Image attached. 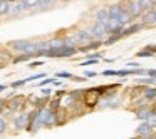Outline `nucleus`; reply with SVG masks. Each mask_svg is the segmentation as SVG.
<instances>
[{
  "instance_id": "c756f323",
  "label": "nucleus",
  "mask_w": 156,
  "mask_h": 139,
  "mask_svg": "<svg viewBox=\"0 0 156 139\" xmlns=\"http://www.w3.org/2000/svg\"><path fill=\"white\" fill-rule=\"evenodd\" d=\"M25 84H27V81H25V79H20V81L12 82V84H10V87H12V89H17V87H22V85H25Z\"/></svg>"
},
{
  "instance_id": "7ed1b4c3",
  "label": "nucleus",
  "mask_w": 156,
  "mask_h": 139,
  "mask_svg": "<svg viewBox=\"0 0 156 139\" xmlns=\"http://www.w3.org/2000/svg\"><path fill=\"white\" fill-rule=\"evenodd\" d=\"M122 9H124V12H128L131 19H138L143 15V10L139 9V5L136 2H133V0H128L126 4H122Z\"/></svg>"
},
{
  "instance_id": "473e14b6",
  "label": "nucleus",
  "mask_w": 156,
  "mask_h": 139,
  "mask_svg": "<svg viewBox=\"0 0 156 139\" xmlns=\"http://www.w3.org/2000/svg\"><path fill=\"white\" fill-rule=\"evenodd\" d=\"M136 57H153V54L148 50H139V52H136Z\"/></svg>"
},
{
  "instance_id": "ea45409f",
  "label": "nucleus",
  "mask_w": 156,
  "mask_h": 139,
  "mask_svg": "<svg viewBox=\"0 0 156 139\" xmlns=\"http://www.w3.org/2000/svg\"><path fill=\"white\" fill-rule=\"evenodd\" d=\"M144 50L151 52V54L154 55V54H156V45H146V47H144Z\"/></svg>"
},
{
  "instance_id": "f8f14e48",
  "label": "nucleus",
  "mask_w": 156,
  "mask_h": 139,
  "mask_svg": "<svg viewBox=\"0 0 156 139\" xmlns=\"http://www.w3.org/2000/svg\"><path fill=\"white\" fill-rule=\"evenodd\" d=\"M122 10H124V9H122V4H118V2H116V4H111L108 7L109 19H119V15L122 14Z\"/></svg>"
},
{
  "instance_id": "423d86ee",
  "label": "nucleus",
  "mask_w": 156,
  "mask_h": 139,
  "mask_svg": "<svg viewBox=\"0 0 156 139\" xmlns=\"http://www.w3.org/2000/svg\"><path fill=\"white\" fill-rule=\"evenodd\" d=\"M151 134H153V129L149 127V124L146 121H143L141 124L136 127V137H139V139H146V137H149Z\"/></svg>"
},
{
  "instance_id": "412c9836",
  "label": "nucleus",
  "mask_w": 156,
  "mask_h": 139,
  "mask_svg": "<svg viewBox=\"0 0 156 139\" xmlns=\"http://www.w3.org/2000/svg\"><path fill=\"white\" fill-rule=\"evenodd\" d=\"M131 22H133V19L129 17V14H128V12L122 10V14L119 15V24H121L122 27H128V25L131 24Z\"/></svg>"
},
{
  "instance_id": "9d476101",
  "label": "nucleus",
  "mask_w": 156,
  "mask_h": 139,
  "mask_svg": "<svg viewBox=\"0 0 156 139\" xmlns=\"http://www.w3.org/2000/svg\"><path fill=\"white\" fill-rule=\"evenodd\" d=\"M134 114H136V117H138L141 122L143 121H148V117L151 116V106L146 104V106H143V107L134 109Z\"/></svg>"
},
{
  "instance_id": "f257e3e1",
  "label": "nucleus",
  "mask_w": 156,
  "mask_h": 139,
  "mask_svg": "<svg viewBox=\"0 0 156 139\" xmlns=\"http://www.w3.org/2000/svg\"><path fill=\"white\" fill-rule=\"evenodd\" d=\"M25 107H27L25 96L15 94L14 97L7 99V111H10V112H19V111H24Z\"/></svg>"
},
{
  "instance_id": "a211bd4d",
  "label": "nucleus",
  "mask_w": 156,
  "mask_h": 139,
  "mask_svg": "<svg viewBox=\"0 0 156 139\" xmlns=\"http://www.w3.org/2000/svg\"><path fill=\"white\" fill-rule=\"evenodd\" d=\"M61 107H62V99H59V97L51 99V101H49V104H47V109H51L52 112H57Z\"/></svg>"
},
{
  "instance_id": "393cba45",
  "label": "nucleus",
  "mask_w": 156,
  "mask_h": 139,
  "mask_svg": "<svg viewBox=\"0 0 156 139\" xmlns=\"http://www.w3.org/2000/svg\"><path fill=\"white\" fill-rule=\"evenodd\" d=\"M121 39V35H116V34H111V37H108L104 42H102V45H112V44H116V42Z\"/></svg>"
},
{
  "instance_id": "72a5a7b5",
  "label": "nucleus",
  "mask_w": 156,
  "mask_h": 139,
  "mask_svg": "<svg viewBox=\"0 0 156 139\" xmlns=\"http://www.w3.org/2000/svg\"><path fill=\"white\" fill-rule=\"evenodd\" d=\"M54 81H55V79H51V77L42 79V81H41V87H44V85H47V84H54Z\"/></svg>"
},
{
  "instance_id": "4468645a",
  "label": "nucleus",
  "mask_w": 156,
  "mask_h": 139,
  "mask_svg": "<svg viewBox=\"0 0 156 139\" xmlns=\"http://www.w3.org/2000/svg\"><path fill=\"white\" fill-rule=\"evenodd\" d=\"M96 22H101V24H106L109 20V14H108V7H99L94 14Z\"/></svg>"
},
{
  "instance_id": "aec40b11",
  "label": "nucleus",
  "mask_w": 156,
  "mask_h": 139,
  "mask_svg": "<svg viewBox=\"0 0 156 139\" xmlns=\"http://www.w3.org/2000/svg\"><path fill=\"white\" fill-rule=\"evenodd\" d=\"M136 84L138 85H153V87H156V79L153 77H143V79H136Z\"/></svg>"
},
{
  "instance_id": "2eb2a0df",
  "label": "nucleus",
  "mask_w": 156,
  "mask_h": 139,
  "mask_svg": "<svg viewBox=\"0 0 156 139\" xmlns=\"http://www.w3.org/2000/svg\"><path fill=\"white\" fill-rule=\"evenodd\" d=\"M143 97H144L146 102H154L156 101V87H153V85H146L144 92H143Z\"/></svg>"
},
{
  "instance_id": "2f4dec72",
  "label": "nucleus",
  "mask_w": 156,
  "mask_h": 139,
  "mask_svg": "<svg viewBox=\"0 0 156 139\" xmlns=\"http://www.w3.org/2000/svg\"><path fill=\"white\" fill-rule=\"evenodd\" d=\"M7 111V99H0V116Z\"/></svg>"
},
{
  "instance_id": "09e8293b",
  "label": "nucleus",
  "mask_w": 156,
  "mask_h": 139,
  "mask_svg": "<svg viewBox=\"0 0 156 139\" xmlns=\"http://www.w3.org/2000/svg\"><path fill=\"white\" fill-rule=\"evenodd\" d=\"M153 4H156V0H153Z\"/></svg>"
},
{
  "instance_id": "39448f33",
  "label": "nucleus",
  "mask_w": 156,
  "mask_h": 139,
  "mask_svg": "<svg viewBox=\"0 0 156 139\" xmlns=\"http://www.w3.org/2000/svg\"><path fill=\"white\" fill-rule=\"evenodd\" d=\"M72 39H74V42H76V47H82V45H86V44H89V42L92 40L91 37L87 35V32L86 30H77L74 35H72Z\"/></svg>"
},
{
  "instance_id": "20e7f679",
  "label": "nucleus",
  "mask_w": 156,
  "mask_h": 139,
  "mask_svg": "<svg viewBox=\"0 0 156 139\" xmlns=\"http://www.w3.org/2000/svg\"><path fill=\"white\" fill-rule=\"evenodd\" d=\"M12 126H14L15 131H25V127H27V112H19L17 116H14Z\"/></svg>"
},
{
  "instance_id": "7c9ffc66",
  "label": "nucleus",
  "mask_w": 156,
  "mask_h": 139,
  "mask_svg": "<svg viewBox=\"0 0 156 139\" xmlns=\"http://www.w3.org/2000/svg\"><path fill=\"white\" fill-rule=\"evenodd\" d=\"M55 75H57L59 79H72V77H74V75H72L71 72H57Z\"/></svg>"
},
{
  "instance_id": "9b49d317",
  "label": "nucleus",
  "mask_w": 156,
  "mask_h": 139,
  "mask_svg": "<svg viewBox=\"0 0 156 139\" xmlns=\"http://www.w3.org/2000/svg\"><path fill=\"white\" fill-rule=\"evenodd\" d=\"M7 45L10 47V50H14V52H20V54H24V50L27 49L29 42H27V40H12V42H9Z\"/></svg>"
},
{
  "instance_id": "de8ad7c7",
  "label": "nucleus",
  "mask_w": 156,
  "mask_h": 139,
  "mask_svg": "<svg viewBox=\"0 0 156 139\" xmlns=\"http://www.w3.org/2000/svg\"><path fill=\"white\" fill-rule=\"evenodd\" d=\"M131 139H139V137H136V136H134V137H131Z\"/></svg>"
},
{
  "instance_id": "f03ea898",
  "label": "nucleus",
  "mask_w": 156,
  "mask_h": 139,
  "mask_svg": "<svg viewBox=\"0 0 156 139\" xmlns=\"http://www.w3.org/2000/svg\"><path fill=\"white\" fill-rule=\"evenodd\" d=\"M82 104L86 106V109H96L99 106V101H101V97H99L98 94H96L94 91H92V87L86 89L84 94H82Z\"/></svg>"
},
{
  "instance_id": "c03bdc74",
  "label": "nucleus",
  "mask_w": 156,
  "mask_h": 139,
  "mask_svg": "<svg viewBox=\"0 0 156 139\" xmlns=\"http://www.w3.org/2000/svg\"><path fill=\"white\" fill-rule=\"evenodd\" d=\"M5 89H7V85H5V84H0V92H4Z\"/></svg>"
},
{
  "instance_id": "c85d7f7f",
  "label": "nucleus",
  "mask_w": 156,
  "mask_h": 139,
  "mask_svg": "<svg viewBox=\"0 0 156 139\" xmlns=\"http://www.w3.org/2000/svg\"><path fill=\"white\" fill-rule=\"evenodd\" d=\"M64 47H76V42H74V39H72V35H69V37L64 39Z\"/></svg>"
},
{
  "instance_id": "37998d69",
  "label": "nucleus",
  "mask_w": 156,
  "mask_h": 139,
  "mask_svg": "<svg viewBox=\"0 0 156 139\" xmlns=\"http://www.w3.org/2000/svg\"><path fill=\"white\" fill-rule=\"evenodd\" d=\"M0 57H4V59H9V52H0Z\"/></svg>"
},
{
  "instance_id": "a18cd8bd",
  "label": "nucleus",
  "mask_w": 156,
  "mask_h": 139,
  "mask_svg": "<svg viewBox=\"0 0 156 139\" xmlns=\"http://www.w3.org/2000/svg\"><path fill=\"white\" fill-rule=\"evenodd\" d=\"M9 4H17V2H20V0H7Z\"/></svg>"
},
{
  "instance_id": "ddd939ff",
  "label": "nucleus",
  "mask_w": 156,
  "mask_h": 139,
  "mask_svg": "<svg viewBox=\"0 0 156 139\" xmlns=\"http://www.w3.org/2000/svg\"><path fill=\"white\" fill-rule=\"evenodd\" d=\"M99 47H102V42H101V40H91L89 44H86V45H82V47H79L77 52H81V54H86V52H89V50H98Z\"/></svg>"
},
{
  "instance_id": "58836bf2",
  "label": "nucleus",
  "mask_w": 156,
  "mask_h": 139,
  "mask_svg": "<svg viewBox=\"0 0 156 139\" xmlns=\"http://www.w3.org/2000/svg\"><path fill=\"white\" fill-rule=\"evenodd\" d=\"M146 75H148V77L156 79V69H148V71H146Z\"/></svg>"
},
{
  "instance_id": "6ab92c4d",
  "label": "nucleus",
  "mask_w": 156,
  "mask_h": 139,
  "mask_svg": "<svg viewBox=\"0 0 156 139\" xmlns=\"http://www.w3.org/2000/svg\"><path fill=\"white\" fill-rule=\"evenodd\" d=\"M136 4L139 5V9H141L143 12H146V10H153V0H136Z\"/></svg>"
},
{
  "instance_id": "f3484780",
  "label": "nucleus",
  "mask_w": 156,
  "mask_h": 139,
  "mask_svg": "<svg viewBox=\"0 0 156 139\" xmlns=\"http://www.w3.org/2000/svg\"><path fill=\"white\" fill-rule=\"evenodd\" d=\"M49 42L47 40H44V42H39L37 44V52H35V57H45L47 55V52H49Z\"/></svg>"
},
{
  "instance_id": "0eeeda50",
  "label": "nucleus",
  "mask_w": 156,
  "mask_h": 139,
  "mask_svg": "<svg viewBox=\"0 0 156 139\" xmlns=\"http://www.w3.org/2000/svg\"><path fill=\"white\" fill-rule=\"evenodd\" d=\"M25 10H27V7H25L24 0H20V2H17V4H10L9 15H10V17H20Z\"/></svg>"
},
{
  "instance_id": "c9c22d12",
  "label": "nucleus",
  "mask_w": 156,
  "mask_h": 139,
  "mask_svg": "<svg viewBox=\"0 0 156 139\" xmlns=\"http://www.w3.org/2000/svg\"><path fill=\"white\" fill-rule=\"evenodd\" d=\"M41 94L44 96V97H49V96L52 94V89H49V87H42V89H41Z\"/></svg>"
},
{
  "instance_id": "e433bc0d",
  "label": "nucleus",
  "mask_w": 156,
  "mask_h": 139,
  "mask_svg": "<svg viewBox=\"0 0 156 139\" xmlns=\"http://www.w3.org/2000/svg\"><path fill=\"white\" fill-rule=\"evenodd\" d=\"M67 89H61V91H55V97H59V99H61V97H64V96L66 94H67Z\"/></svg>"
},
{
  "instance_id": "cd10ccee",
  "label": "nucleus",
  "mask_w": 156,
  "mask_h": 139,
  "mask_svg": "<svg viewBox=\"0 0 156 139\" xmlns=\"http://www.w3.org/2000/svg\"><path fill=\"white\" fill-rule=\"evenodd\" d=\"M39 2H41V0H24V4H25V7H27V10H29V9L37 7Z\"/></svg>"
},
{
  "instance_id": "dca6fc26",
  "label": "nucleus",
  "mask_w": 156,
  "mask_h": 139,
  "mask_svg": "<svg viewBox=\"0 0 156 139\" xmlns=\"http://www.w3.org/2000/svg\"><path fill=\"white\" fill-rule=\"evenodd\" d=\"M49 101H51V99H49V97H44V96H42V97H35L34 102H32V107L37 109V111H42V109L47 107Z\"/></svg>"
},
{
  "instance_id": "8fccbe9b",
  "label": "nucleus",
  "mask_w": 156,
  "mask_h": 139,
  "mask_svg": "<svg viewBox=\"0 0 156 139\" xmlns=\"http://www.w3.org/2000/svg\"><path fill=\"white\" fill-rule=\"evenodd\" d=\"M0 2H2V0H0Z\"/></svg>"
},
{
  "instance_id": "79ce46f5",
  "label": "nucleus",
  "mask_w": 156,
  "mask_h": 139,
  "mask_svg": "<svg viewBox=\"0 0 156 139\" xmlns=\"http://www.w3.org/2000/svg\"><path fill=\"white\" fill-rule=\"evenodd\" d=\"M151 112H153V114H156V101L151 104Z\"/></svg>"
},
{
  "instance_id": "5701e85b",
  "label": "nucleus",
  "mask_w": 156,
  "mask_h": 139,
  "mask_svg": "<svg viewBox=\"0 0 156 139\" xmlns=\"http://www.w3.org/2000/svg\"><path fill=\"white\" fill-rule=\"evenodd\" d=\"M49 47H51V49L64 47V39H52V40H49Z\"/></svg>"
},
{
  "instance_id": "f704fd0d",
  "label": "nucleus",
  "mask_w": 156,
  "mask_h": 139,
  "mask_svg": "<svg viewBox=\"0 0 156 139\" xmlns=\"http://www.w3.org/2000/svg\"><path fill=\"white\" fill-rule=\"evenodd\" d=\"M101 75H104V77H111V75H116V71L114 69H108V71H102Z\"/></svg>"
},
{
  "instance_id": "a878e982",
  "label": "nucleus",
  "mask_w": 156,
  "mask_h": 139,
  "mask_svg": "<svg viewBox=\"0 0 156 139\" xmlns=\"http://www.w3.org/2000/svg\"><path fill=\"white\" fill-rule=\"evenodd\" d=\"M30 59H32V57H29V55L20 54V55H17V57L12 59V64H19V62H27V61H30Z\"/></svg>"
},
{
  "instance_id": "a19ab883",
  "label": "nucleus",
  "mask_w": 156,
  "mask_h": 139,
  "mask_svg": "<svg viewBox=\"0 0 156 139\" xmlns=\"http://www.w3.org/2000/svg\"><path fill=\"white\" fill-rule=\"evenodd\" d=\"M37 65H44V62H41V61H37V62H30V64H29V67H37Z\"/></svg>"
},
{
  "instance_id": "1a4fd4ad",
  "label": "nucleus",
  "mask_w": 156,
  "mask_h": 139,
  "mask_svg": "<svg viewBox=\"0 0 156 139\" xmlns=\"http://www.w3.org/2000/svg\"><path fill=\"white\" fill-rule=\"evenodd\" d=\"M141 29H144V25L141 24V22H138V24H129L128 27H124L122 29V34H121V39H124V37H129V35H134V34H138Z\"/></svg>"
},
{
  "instance_id": "4be33fe9",
  "label": "nucleus",
  "mask_w": 156,
  "mask_h": 139,
  "mask_svg": "<svg viewBox=\"0 0 156 139\" xmlns=\"http://www.w3.org/2000/svg\"><path fill=\"white\" fill-rule=\"evenodd\" d=\"M9 9H10V4H9L7 0H2V2H0V17L9 15Z\"/></svg>"
},
{
  "instance_id": "6e6552de",
  "label": "nucleus",
  "mask_w": 156,
  "mask_h": 139,
  "mask_svg": "<svg viewBox=\"0 0 156 139\" xmlns=\"http://www.w3.org/2000/svg\"><path fill=\"white\" fill-rule=\"evenodd\" d=\"M141 24L144 25V27L156 25V10H146V12H143V15H141Z\"/></svg>"
},
{
  "instance_id": "4c0bfd02",
  "label": "nucleus",
  "mask_w": 156,
  "mask_h": 139,
  "mask_svg": "<svg viewBox=\"0 0 156 139\" xmlns=\"http://www.w3.org/2000/svg\"><path fill=\"white\" fill-rule=\"evenodd\" d=\"M84 75H86V79H92V77H96V75H98V72H94V71H86Z\"/></svg>"
},
{
  "instance_id": "b1692460",
  "label": "nucleus",
  "mask_w": 156,
  "mask_h": 139,
  "mask_svg": "<svg viewBox=\"0 0 156 139\" xmlns=\"http://www.w3.org/2000/svg\"><path fill=\"white\" fill-rule=\"evenodd\" d=\"M148 104V102L144 101V97H143V96H139L138 99H133V111H134V109H138V107H143V106H146Z\"/></svg>"
},
{
  "instance_id": "49530a36",
  "label": "nucleus",
  "mask_w": 156,
  "mask_h": 139,
  "mask_svg": "<svg viewBox=\"0 0 156 139\" xmlns=\"http://www.w3.org/2000/svg\"><path fill=\"white\" fill-rule=\"evenodd\" d=\"M5 65H7V62H0V69H4Z\"/></svg>"
},
{
  "instance_id": "bb28decb",
  "label": "nucleus",
  "mask_w": 156,
  "mask_h": 139,
  "mask_svg": "<svg viewBox=\"0 0 156 139\" xmlns=\"http://www.w3.org/2000/svg\"><path fill=\"white\" fill-rule=\"evenodd\" d=\"M7 129H9V122H7V119H4L2 116H0V136L5 134V132H7Z\"/></svg>"
}]
</instances>
